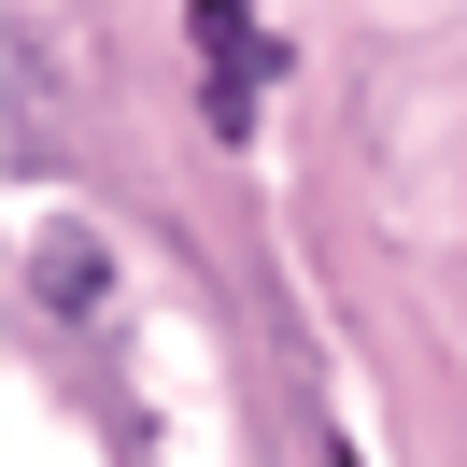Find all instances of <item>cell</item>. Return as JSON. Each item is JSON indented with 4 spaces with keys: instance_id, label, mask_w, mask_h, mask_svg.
I'll return each instance as SVG.
<instances>
[{
    "instance_id": "1",
    "label": "cell",
    "mask_w": 467,
    "mask_h": 467,
    "mask_svg": "<svg viewBox=\"0 0 467 467\" xmlns=\"http://www.w3.org/2000/svg\"><path fill=\"white\" fill-rule=\"evenodd\" d=\"M199 86H213V128H227V142H255V86H269L255 0H199Z\"/></svg>"
}]
</instances>
